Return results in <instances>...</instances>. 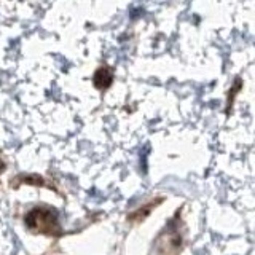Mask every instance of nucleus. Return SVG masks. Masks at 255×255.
Wrapping results in <instances>:
<instances>
[{
  "instance_id": "obj_1",
  "label": "nucleus",
  "mask_w": 255,
  "mask_h": 255,
  "mask_svg": "<svg viewBox=\"0 0 255 255\" xmlns=\"http://www.w3.org/2000/svg\"><path fill=\"white\" fill-rule=\"evenodd\" d=\"M26 228L34 235L59 238L64 235L59 223V214L50 206H35L24 217Z\"/></svg>"
},
{
  "instance_id": "obj_6",
  "label": "nucleus",
  "mask_w": 255,
  "mask_h": 255,
  "mask_svg": "<svg viewBox=\"0 0 255 255\" xmlns=\"http://www.w3.org/2000/svg\"><path fill=\"white\" fill-rule=\"evenodd\" d=\"M241 88H243L241 80H235L233 86H231V88H230V91H228V107L233 106V101H235V98L238 96V93L241 91Z\"/></svg>"
},
{
  "instance_id": "obj_2",
  "label": "nucleus",
  "mask_w": 255,
  "mask_h": 255,
  "mask_svg": "<svg viewBox=\"0 0 255 255\" xmlns=\"http://www.w3.org/2000/svg\"><path fill=\"white\" fill-rule=\"evenodd\" d=\"M175 222H177V219H175ZM175 222L172 220L155 241V251L158 255H177L182 251L183 236L180 230L175 227Z\"/></svg>"
},
{
  "instance_id": "obj_3",
  "label": "nucleus",
  "mask_w": 255,
  "mask_h": 255,
  "mask_svg": "<svg viewBox=\"0 0 255 255\" xmlns=\"http://www.w3.org/2000/svg\"><path fill=\"white\" fill-rule=\"evenodd\" d=\"M163 201H164V198H155V199H151V201H148V203H145L143 206H140L139 209H135V211L128 214V219L126 220L129 222V223H132V225L142 223L151 214V211H153L155 207H158Z\"/></svg>"
},
{
  "instance_id": "obj_5",
  "label": "nucleus",
  "mask_w": 255,
  "mask_h": 255,
  "mask_svg": "<svg viewBox=\"0 0 255 255\" xmlns=\"http://www.w3.org/2000/svg\"><path fill=\"white\" fill-rule=\"evenodd\" d=\"M19 183H30V185H38V187H43L46 185V182L43 180V177H38V175H21L16 180V185H19Z\"/></svg>"
},
{
  "instance_id": "obj_4",
  "label": "nucleus",
  "mask_w": 255,
  "mask_h": 255,
  "mask_svg": "<svg viewBox=\"0 0 255 255\" xmlns=\"http://www.w3.org/2000/svg\"><path fill=\"white\" fill-rule=\"evenodd\" d=\"M93 82L98 90H107V88L114 83V72H112L110 67H99L94 72Z\"/></svg>"
}]
</instances>
